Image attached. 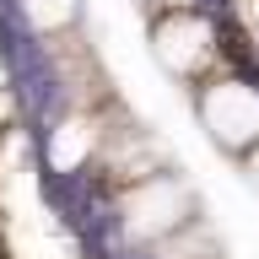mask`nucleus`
I'll return each instance as SVG.
<instances>
[{"label": "nucleus", "instance_id": "f257e3e1", "mask_svg": "<svg viewBox=\"0 0 259 259\" xmlns=\"http://www.w3.org/2000/svg\"><path fill=\"white\" fill-rule=\"evenodd\" d=\"M200 119H205L210 141L227 151H254L259 146V92L243 81H216L200 97Z\"/></svg>", "mask_w": 259, "mask_h": 259}, {"label": "nucleus", "instance_id": "f03ea898", "mask_svg": "<svg viewBox=\"0 0 259 259\" xmlns=\"http://www.w3.org/2000/svg\"><path fill=\"white\" fill-rule=\"evenodd\" d=\"M189 189L178 184V178L157 173V178H141L135 189L124 194V227L135 232V238H167V232H178V227L189 222Z\"/></svg>", "mask_w": 259, "mask_h": 259}, {"label": "nucleus", "instance_id": "7ed1b4c3", "mask_svg": "<svg viewBox=\"0 0 259 259\" xmlns=\"http://www.w3.org/2000/svg\"><path fill=\"white\" fill-rule=\"evenodd\" d=\"M210 22L200 11H162L151 27V54H157L173 76H194L210 60Z\"/></svg>", "mask_w": 259, "mask_h": 259}, {"label": "nucleus", "instance_id": "20e7f679", "mask_svg": "<svg viewBox=\"0 0 259 259\" xmlns=\"http://www.w3.org/2000/svg\"><path fill=\"white\" fill-rule=\"evenodd\" d=\"M92 141H97V130L87 124V119H65L60 124V135H54V167H81L87 162V151H92Z\"/></svg>", "mask_w": 259, "mask_h": 259}, {"label": "nucleus", "instance_id": "39448f33", "mask_svg": "<svg viewBox=\"0 0 259 259\" xmlns=\"http://www.w3.org/2000/svg\"><path fill=\"white\" fill-rule=\"evenodd\" d=\"M22 16L38 32H60L65 22H76V0H22Z\"/></svg>", "mask_w": 259, "mask_h": 259}, {"label": "nucleus", "instance_id": "423d86ee", "mask_svg": "<svg viewBox=\"0 0 259 259\" xmlns=\"http://www.w3.org/2000/svg\"><path fill=\"white\" fill-rule=\"evenodd\" d=\"M243 173H248V184L259 189V151H248V162H243Z\"/></svg>", "mask_w": 259, "mask_h": 259}]
</instances>
